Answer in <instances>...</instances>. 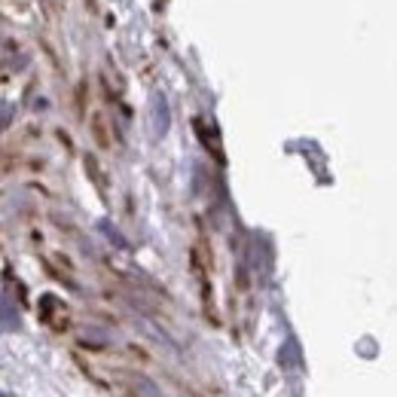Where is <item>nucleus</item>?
Listing matches in <instances>:
<instances>
[{"label":"nucleus","instance_id":"f257e3e1","mask_svg":"<svg viewBox=\"0 0 397 397\" xmlns=\"http://www.w3.org/2000/svg\"><path fill=\"white\" fill-rule=\"evenodd\" d=\"M168 104L165 95H153V135H165L168 132Z\"/></svg>","mask_w":397,"mask_h":397},{"label":"nucleus","instance_id":"f03ea898","mask_svg":"<svg viewBox=\"0 0 397 397\" xmlns=\"http://www.w3.org/2000/svg\"><path fill=\"white\" fill-rule=\"evenodd\" d=\"M132 397H163V394L156 391V385H153V382L138 379V382H132Z\"/></svg>","mask_w":397,"mask_h":397},{"label":"nucleus","instance_id":"7ed1b4c3","mask_svg":"<svg viewBox=\"0 0 397 397\" xmlns=\"http://www.w3.org/2000/svg\"><path fill=\"white\" fill-rule=\"evenodd\" d=\"M46 4H58V0H46Z\"/></svg>","mask_w":397,"mask_h":397},{"label":"nucleus","instance_id":"20e7f679","mask_svg":"<svg viewBox=\"0 0 397 397\" xmlns=\"http://www.w3.org/2000/svg\"><path fill=\"white\" fill-rule=\"evenodd\" d=\"M0 397H9V394H4V391H0Z\"/></svg>","mask_w":397,"mask_h":397}]
</instances>
